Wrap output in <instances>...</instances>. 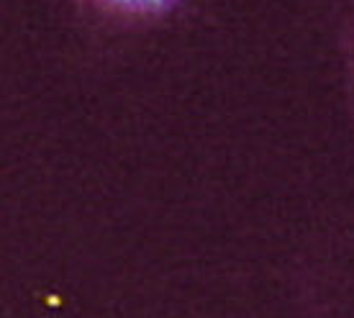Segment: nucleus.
<instances>
[{
  "mask_svg": "<svg viewBox=\"0 0 354 318\" xmlns=\"http://www.w3.org/2000/svg\"><path fill=\"white\" fill-rule=\"evenodd\" d=\"M93 16L118 26H139L169 16L183 0H77Z\"/></svg>",
  "mask_w": 354,
  "mask_h": 318,
  "instance_id": "f257e3e1",
  "label": "nucleus"
}]
</instances>
